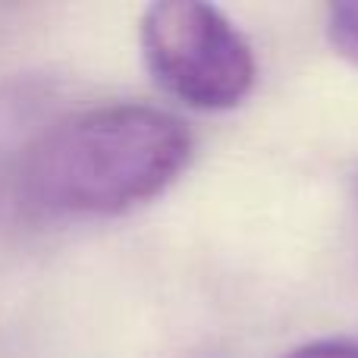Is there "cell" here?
Here are the masks:
<instances>
[{
    "mask_svg": "<svg viewBox=\"0 0 358 358\" xmlns=\"http://www.w3.org/2000/svg\"><path fill=\"white\" fill-rule=\"evenodd\" d=\"M192 161V132L151 104L57 117L31 155L22 201L57 217H113L164 195Z\"/></svg>",
    "mask_w": 358,
    "mask_h": 358,
    "instance_id": "cell-1",
    "label": "cell"
},
{
    "mask_svg": "<svg viewBox=\"0 0 358 358\" xmlns=\"http://www.w3.org/2000/svg\"><path fill=\"white\" fill-rule=\"evenodd\" d=\"M142 54L151 76L195 110H229L255 85V54L217 6L155 3L142 16Z\"/></svg>",
    "mask_w": 358,
    "mask_h": 358,
    "instance_id": "cell-2",
    "label": "cell"
},
{
    "mask_svg": "<svg viewBox=\"0 0 358 358\" xmlns=\"http://www.w3.org/2000/svg\"><path fill=\"white\" fill-rule=\"evenodd\" d=\"M57 120V92L48 79L13 76L0 82V214L22 201V185L41 136Z\"/></svg>",
    "mask_w": 358,
    "mask_h": 358,
    "instance_id": "cell-3",
    "label": "cell"
},
{
    "mask_svg": "<svg viewBox=\"0 0 358 358\" xmlns=\"http://www.w3.org/2000/svg\"><path fill=\"white\" fill-rule=\"evenodd\" d=\"M327 38L346 60L358 63V3H334L327 10Z\"/></svg>",
    "mask_w": 358,
    "mask_h": 358,
    "instance_id": "cell-4",
    "label": "cell"
},
{
    "mask_svg": "<svg viewBox=\"0 0 358 358\" xmlns=\"http://www.w3.org/2000/svg\"><path fill=\"white\" fill-rule=\"evenodd\" d=\"M283 358H358L355 343H336V340H324V343H308L302 349H292Z\"/></svg>",
    "mask_w": 358,
    "mask_h": 358,
    "instance_id": "cell-5",
    "label": "cell"
}]
</instances>
